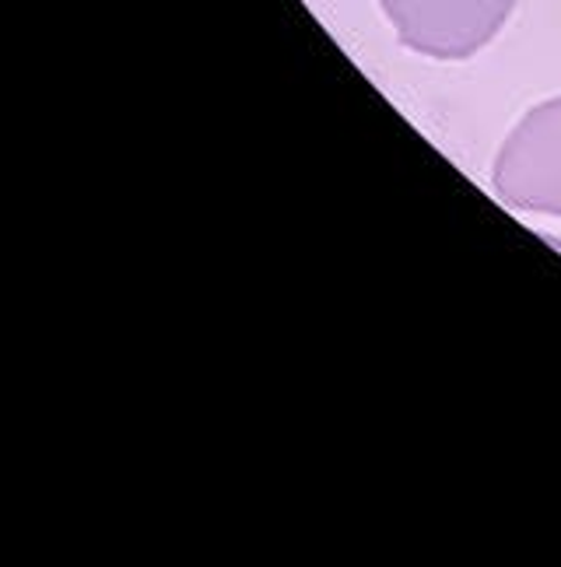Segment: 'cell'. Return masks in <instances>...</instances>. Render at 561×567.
I'll use <instances>...</instances> for the list:
<instances>
[{
	"mask_svg": "<svg viewBox=\"0 0 561 567\" xmlns=\"http://www.w3.org/2000/svg\"><path fill=\"white\" fill-rule=\"evenodd\" d=\"M516 0H382L390 25L411 50L457 60L481 50L506 25Z\"/></svg>",
	"mask_w": 561,
	"mask_h": 567,
	"instance_id": "1",
	"label": "cell"
},
{
	"mask_svg": "<svg viewBox=\"0 0 561 567\" xmlns=\"http://www.w3.org/2000/svg\"><path fill=\"white\" fill-rule=\"evenodd\" d=\"M494 186L512 207L561 214V99L537 105L506 141Z\"/></svg>",
	"mask_w": 561,
	"mask_h": 567,
	"instance_id": "2",
	"label": "cell"
}]
</instances>
